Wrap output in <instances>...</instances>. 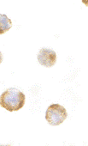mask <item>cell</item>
Segmentation results:
<instances>
[{
  "mask_svg": "<svg viewBox=\"0 0 88 146\" xmlns=\"http://www.w3.org/2000/svg\"><path fill=\"white\" fill-rule=\"evenodd\" d=\"M38 61L45 67H51L56 62V53L51 48H41L38 53Z\"/></svg>",
  "mask_w": 88,
  "mask_h": 146,
  "instance_id": "3",
  "label": "cell"
},
{
  "mask_svg": "<svg viewBox=\"0 0 88 146\" xmlns=\"http://www.w3.org/2000/svg\"><path fill=\"white\" fill-rule=\"evenodd\" d=\"M12 27L11 20L5 14H0V35L10 30Z\"/></svg>",
  "mask_w": 88,
  "mask_h": 146,
  "instance_id": "4",
  "label": "cell"
},
{
  "mask_svg": "<svg viewBox=\"0 0 88 146\" xmlns=\"http://www.w3.org/2000/svg\"><path fill=\"white\" fill-rule=\"evenodd\" d=\"M2 61H3V53L0 52V64L2 63Z\"/></svg>",
  "mask_w": 88,
  "mask_h": 146,
  "instance_id": "5",
  "label": "cell"
},
{
  "mask_svg": "<svg viewBox=\"0 0 88 146\" xmlns=\"http://www.w3.org/2000/svg\"><path fill=\"white\" fill-rule=\"evenodd\" d=\"M68 117L65 108L58 103L49 106L45 112V119L51 125H61Z\"/></svg>",
  "mask_w": 88,
  "mask_h": 146,
  "instance_id": "2",
  "label": "cell"
},
{
  "mask_svg": "<svg viewBox=\"0 0 88 146\" xmlns=\"http://www.w3.org/2000/svg\"><path fill=\"white\" fill-rule=\"evenodd\" d=\"M25 95L16 88L6 90L0 96V106L10 112L18 111L25 104Z\"/></svg>",
  "mask_w": 88,
  "mask_h": 146,
  "instance_id": "1",
  "label": "cell"
}]
</instances>
